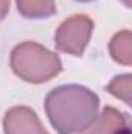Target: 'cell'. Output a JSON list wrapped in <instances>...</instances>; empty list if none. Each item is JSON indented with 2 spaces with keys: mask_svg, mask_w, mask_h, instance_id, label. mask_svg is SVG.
<instances>
[{
  "mask_svg": "<svg viewBox=\"0 0 132 134\" xmlns=\"http://www.w3.org/2000/svg\"><path fill=\"white\" fill-rule=\"evenodd\" d=\"M99 98L78 84L59 86L45 98L47 115L59 134L82 133L98 117Z\"/></svg>",
  "mask_w": 132,
  "mask_h": 134,
  "instance_id": "6da1fadb",
  "label": "cell"
},
{
  "mask_svg": "<svg viewBox=\"0 0 132 134\" xmlns=\"http://www.w3.org/2000/svg\"><path fill=\"white\" fill-rule=\"evenodd\" d=\"M11 67L28 83H44L56 76L62 64L59 56L48 48L36 42H23L11 52Z\"/></svg>",
  "mask_w": 132,
  "mask_h": 134,
  "instance_id": "7a4b0ae2",
  "label": "cell"
},
{
  "mask_svg": "<svg viewBox=\"0 0 132 134\" xmlns=\"http://www.w3.org/2000/svg\"><path fill=\"white\" fill-rule=\"evenodd\" d=\"M93 22L86 14H76L64 20L56 30V47L75 56H81L90 41Z\"/></svg>",
  "mask_w": 132,
  "mask_h": 134,
  "instance_id": "3957f363",
  "label": "cell"
},
{
  "mask_svg": "<svg viewBox=\"0 0 132 134\" xmlns=\"http://www.w3.org/2000/svg\"><path fill=\"white\" fill-rule=\"evenodd\" d=\"M5 134H48L39 117L27 106H16L5 114Z\"/></svg>",
  "mask_w": 132,
  "mask_h": 134,
  "instance_id": "277c9868",
  "label": "cell"
},
{
  "mask_svg": "<svg viewBox=\"0 0 132 134\" xmlns=\"http://www.w3.org/2000/svg\"><path fill=\"white\" fill-rule=\"evenodd\" d=\"M126 114L115 108H106L82 134H115L120 128L126 126Z\"/></svg>",
  "mask_w": 132,
  "mask_h": 134,
  "instance_id": "5b68a950",
  "label": "cell"
},
{
  "mask_svg": "<svg viewBox=\"0 0 132 134\" xmlns=\"http://www.w3.org/2000/svg\"><path fill=\"white\" fill-rule=\"evenodd\" d=\"M17 8L28 19H44L56 13L55 0H17Z\"/></svg>",
  "mask_w": 132,
  "mask_h": 134,
  "instance_id": "8992f818",
  "label": "cell"
},
{
  "mask_svg": "<svg viewBox=\"0 0 132 134\" xmlns=\"http://www.w3.org/2000/svg\"><path fill=\"white\" fill-rule=\"evenodd\" d=\"M131 31L129 30H123L120 33H117L110 44H109V50H110V55L112 58L120 63V64H124V66H131L132 63V52H131Z\"/></svg>",
  "mask_w": 132,
  "mask_h": 134,
  "instance_id": "52a82bcc",
  "label": "cell"
},
{
  "mask_svg": "<svg viewBox=\"0 0 132 134\" xmlns=\"http://www.w3.org/2000/svg\"><path fill=\"white\" fill-rule=\"evenodd\" d=\"M131 89H132V76L129 73L115 76L112 80V83L107 86V91L113 97L123 100L126 104H131V94H132Z\"/></svg>",
  "mask_w": 132,
  "mask_h": 134,
  "instance_id": "ba28073f",
  "label": "cell"
},
{
  "mask_svg": "<svg viewBox=\"0 0 132 134\" xmlns=\"http://www.w3.org/2000/svg\"><path fill=\"white\" fill-rule=\"evenodd\" d=\"M9 11V0H0V20L8 14Z\"/></svg>",
  "mask_w": 132,
  "mask_h": 134,
  "instance_id": "9c48e42d",
  "label": "cell"
},
{
  "mask_svg": "<svg viewBox=\"0 0 132 134\" xmlns=\"http://www.w3.org/2000/svg\"><path fill=\"white\" fill-rule=\"evenodd\" d=\"M115 134H131V130H129L128 126H123V128H120Z\"/></svg>",
  "mask_w": 132,
  "mask_h": 134,
  "instance_id": "30bf717a",
  "label": "cell"
},
{
  "mask_svg": "<svg viewBox=\"0 0 132 134\" xmlns=\"http://www.w3.org/2000/svg\"><path fill=\"white\" fill-rule=\"evenodd\" d=\"M123 2H124L126 6H131V0H123Z\"/></svg>",
  "mask_w": 132,
  "mask_h": 134,
  "instance_id": "8fae6325",
  "label": "cell"
},
{
  "mask_svg": "<svg viewBox=\"0 0 132 134\" xmlns=\"http://www.w3.org/2000/svg\"><path fill=\"white\" fill-rule=\"evenodd\" d=\"M78 2H90V0H78Z\"/></svg>",
  "mask_w": 132,
  "mask_h": 134,
  "instance_id": "7c38bea8",
  "label": "cell"
}]
</instances>
